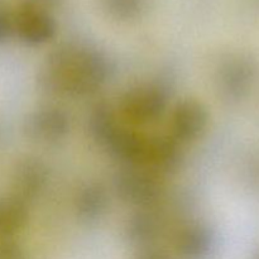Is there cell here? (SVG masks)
Returning a JSON list of instances; mask_svg holds the SVG:
<instances>
[{"label":"cell","mask_w":259,"mask_h":259,"mask_svg":"<svg viewBox=\"0 0 259 259\" xmlns=\"http://www.w3.org/2000/svg\"><path fill=\"white\" fill-rule=\"evenodd\" d=\"M108 75V60L103 53L67 45L48 56L39 82L51 94L83 96L101 88Z\"/></svg>","instance_id":"cell-1"},{"label":"cell","mask_w":259,"mask_h":259,"mask_svg":"<svg viewBox=\"0 0 259 259\" xmlns=\"http://www.w3.org/2000/svg\"><path fill=\"white\" fill-rule=\"evenodd\" d=\"M167 94L159 85H143L129 90L121 100L124 118L134 124H148L163 114Z\"/></svg>","instance_id":"cell-2"},{"label":"cell","mask_w":259,"mask_h":259,"mask_svg":"<svg viewBox=\"0 0 259 259\" xmlns=\"http://www.w3.org/2000/svg\"><path fill=\"white\" fill-rule=\"evenodd\" d=\"M13 27L18 37L28 45H43L56 33V23L50 13L28 0L13 15Z\"/></svg>","instance_id":"cell-3"},{"label":"cell","mask_w":259,"mask_h":259,"mask_svg":"<svg viewBox=\"0 0 259 259\" xmlns=\"http://www.w3.org/2000/svg\"><path fill=\"white\" fill-rule=\"evenodd\" d=\"M115 190L123 201L142 207L154 204L162 194V186L156 176L138 168L119 172L115 177Z\"/></svg>","instance_id":"cell-4"},{"label":"cell","mask_w":259,"mask_h":259,"mask_svg":"<svg viewBox=\"0 0 259 259\" xmlns=\"http://www.w3.org/2000/svg\"><path fill=\"white\" fill-rule=\"evenodd\" d=\"M209 114L201 101L186 99L176 105L171 118L172 138L177 142H191L205 132Z\"/></svg>","instance_id":"cell-5"},{"label":"cell","mask_w":259,"mask_h":259,"mask_svg":"<svg viewBox=\"0 0 259 259\" xmlns=\"http://www.w3.org/2000/svg\"><path fill=\"white\" fill-rule=\"evenodd\" d=\"M71 121L60 108H43L28 116L25 132L28 137L39 142H56L70 132Z\"/></svg>","instance_id":"cell-6"},{"label":"cell","mask_w":259,"mask_h":259,"mask_svg":"<svg viewBox=\"0 0 259 259\" xmlns=\"http://www.w3.org/2000/svg\"><path fill=\"white\" fill-rule=\"evenodd\" d=\"M47 168L38 159L28 158L19 162L13 175L15 196L20 200H32L43 191L47 184Z\"/></svg>","instance_id":"cell-7"},{"label":"cell","mask_w":259,"mask_h":259,"mask_svg":"<svg viewBox=\"0 0 259 259\" xmlns=\"http://www.w3.org/2000/svg\"><path fill=\"white\" fill-rule=\"evenodd\" d=\"M211 233L201 223L185 225L175 238V248L184 259H204L211 250Z\"/></svg>","instance_id":"cell-8"},{"label":"cell","mask_w":259,"mask_h":259,"mask_svg":"<svg viewBox=\"0 0 259 259\" xmlns=\"http://www.w3.org/2000/svg\"><path fill=\"white\" fill-rule=\"evenodd\" d=\"M182 159L179 142L172 137H148L144 166L154 171L169 172L179 167Z\"/></svg>","instance_id":"cell-9"},{"label":"cell","mask_w":259,"mask_h":259,"mask_svg":"<svg viewBox=\"0 0 259 259\" xmlns=\"http://www.w3.org/2000/svg\"><path fill=\"white\" fill-rule=\"evenodd\" d=\"M148 137L120 126L106 144V148L121 161L144 164Z\"/></svg>","instance_id":"cell-10"},{"label":"cell","mask_w":259,"mask_h":259,"mask_svg":"<svg viewBox=\"0 0 259 259\" xmlns=\"http://www.w3.org/2000/svg\"><path fill=\"white\" fill-rule=\"evenodd\" d=\"M109 205L106 190L100 184H89L80 190L76 197V211L86 222L100 219Z\"/></svg>","instance_id":"cell-11"},{"label":"cell","mask_w":259,"mask_h":259,"mask_svg":"<svg viewBox=\"0 0 259 259\" xmlns=\"http://www.w3.org/2000/svg\"><path fill=\"white\" fill-rule=\"evenodd\" d=\"M28 222L25 201L12 196L0 200V237L10 238L19 233Z\"/></svg>","instance_id":"cell-12"},{"label":"cell","mask_w":259,"mask_h":259,"mask_svg":"<svg viewBox=\"0 0 259 259\" xmlns=\"http://www.w3.org/2000/svg\"><path fill=\"white\" fill-rule=\"evenodd\" d=\"M162 230L163 227L159 218L152 212H139L128 222L126 235L133 244L147 245L156 242Z\"/></svg>","instance_id":"cell-13"},{"label":"cell","mask_w":259,"mask_h":259,"mask_svg":"<svg viewBox=\"0 0 259 259\" xmlns=\"http://www.w3.org/2000/svg\"><path fill=\"white\" fill-rule=\"evenodd\" d=\"M89 126L94 138L103 146H106L111 137L116 133L119 125L113 109L108 104H98L93 109L89 119Z\"/></svg>","instance_id":"cell-14"},{"label":"cell","mask_w":259,"mask_h":259,"mask_svg":"<svg viewBox=\"0 0 259 259\" xmlns=\"http://www.w3.org/2000/svg\"><path fill=\"white\" fill-rule=\"evenodd\" d=\"M109 15L118 20L136 19L143 10L144 0H101Z\"/></svg>","instance_id":"cell-15"},{"label":"cell","mask_w":259,"mask_h":259,"mask_svg":"<svg viewBox=\"0 0 259 259\" xmlns=\"http://www.w3.org/2000/svg\"><path fill=\"white\" fill-rule=\"evenodd\" d=\"M13 30V17L7 9L0 7V43H4L10 37Z\"/></svg>","instance_id":"cell-16"},{"label":"cell","mask_w":259,"mask_h":259,"mask_svg":"<svg viewBox=\"0 0 259 259\" xmlns=\"http://www.w3.org/2000/svg\"><path fill=\"white\" fill-rule=\"evenodd\" d=\"M0 259H25L24 253L12 242L0 243Z\"/></svg>","instance_id":"cell-17"},{"label":"cell","mask_w":259,"mask_h":259,"mask_svg":"<svg viewBox=\"0 0 259 259\" xmlns=\"http://www.w3.org/2000/svg\"><path fill=\"white\" fill-rule=\"evenodd\" d=\"M138 259H169L167 255H164L163 253H159V252H147L144 254H142L141 257Z\"/></svg>","instance_id":"cell-18"},{"label":"cell","mask_w":259,"mask_h":259,"mask_svg":"<svg viewBox=\"0 0 259 259\" xmlns=\"http://www.w3.org/2000/svg\"><path fill=\"white\" fill-rule=\"evenodd\" d=\"M28 2H32V3H34V4H38V5H40V7L45 8V5L53 4V3H56L57 0H28Z\"/></svg>","instance_id":"cell-19"}]
</instances>
